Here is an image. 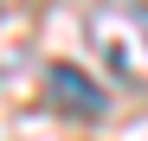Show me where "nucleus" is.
Returning <instances> with one entry per match:
<instances>
[{
    "label": "nucleus",
    "instance_id": "1",
    "mask_svg": "<svg viewBox=\"0 0 148 141\" xmlns=\"http://www.w3.org/2000/svg\"><path fill=\"white\" fill-rule=\"evenodd\" d=\"M84 39H90V52L103 58L110 77L148 83V7L142 0H103V7H90Z\"/></svg>",
    "mask_w": 148,
    "mask_h": 141
},
{
    "label": "nucleus",
    "instance_id": "2",
    "mask_svg": "<svg viewBox=\"0 0 148 141\" xmlns=\"http://www.w3.org/2000/svg\"><path fill=\"white\" fill-rule=\"evenodd\" d=\"M45 103H52L58 115L97 122V115H103V90H97L77 64H45Z\"/></svg>",
    "mask_w": 148,
    "mask_h": 141
}]
</instances>
